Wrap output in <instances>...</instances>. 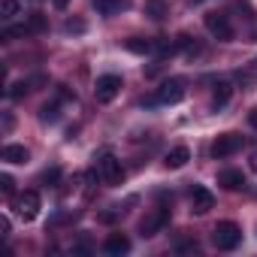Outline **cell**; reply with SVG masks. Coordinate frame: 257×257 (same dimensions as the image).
<instances>
[{
    "instance_id": "6da1fadb",
    "label": "cell",
    "mask_w": 257,
    "mask_h": 257,
    "mask_svg": "<svg viewBox=\"0 0 257 257\" xmlns=\"http://www.w3.org/2000/svg\"><path fill=\"white\" fill-rule=\"evenodd\" d=\"M212 242H215L218 251H233L242 242V227L236 221H218L215 230H212Z\"/></svg>"
},
{
    "instance_id": "277c9868",
    "label": "cell",
    "mask_w": 257,
    "mask_h": 257,
    "mask_svg": "<svg viewBox=\"0 0 257 257\" xmlns=\"http://www.w3.org/2000/svg\"><path fill=\"white\" fill-rule=\"evenodd\" d=\"M118 91H121V76H115V73H106L94 82V100L97 103H112L118 97Z\"/></svg>"
},
{
    "instance_id": "4316f807",
    "label": "cell",
    "mask_w": 257,
    "mask_h": 257,
    "mask_svg": "<svg viewBox=\"0 0 257 257\" xmlns=\"http://www.w3.org/2000/svg\"><path fill=\"white\" fill-rule=\"evenodd\" d=\"M115 218H118V212H103V215H100V221H103V224H112Z\"/></svg>"
},
{
    "instance_id": "7a4b0ae2",
    "label": "cell",
    "mask_w": 257,
    "mask_h": 257,
    "mask_svg": "<svg viewBox=\"0 0 257 257\" xmlns=\"http://www.w3.org/2000/svg\"><path fill=\"white\" fill-rule=\"evenodd\" d=\"M97 176L106 182V185H121L124 182V167H121V161L112 155V152H103L100 158H97Z\"/></svg>"
},
{
    "instance_id": "d4e9b609",
    "label": "cell",
    "mask_w": 257,
    "mask_h": 257,
    "mask_svg": "<svg viewBox=\"0 0 257 257\" xmlns=\"http://www.w3.org/2000/svg\"><path fill=\"white\" fill-rule=\"evenodd\" d=\"M28 28H31V34H37V31H46V19H43L40 13H34V16H31V22H28Z\"/></svg>"
},
{
    "instance_id": "4fadbf2b",
    "label": "cell",
    "mask_w": 257,
    "mask_h": 257,
    "mask_svg": "<svg viewBox=\"0 0 257 257\" xmlns=\"http://www.w3.org/2000/svg\"><path fill=\"white\" fill-rule=\"evenodd\" d=\"M4 161H7V164H28V161H31V152H28L25 146L10 143V146H4Z\"/></svg>"
},
{
    "instance_id": "7c38bea8",
    "label": "cell",
    "mask_w": 257,
    "mask_h": 257,
    "mask_svg": "<svg viewBox=\"0 0 257 257\" xmlns=\"http://www.w3.org/2000/svg\"><path fill=\"white\" fill-rule=\"evenodd\" d=\"M188 161H191V149H188V146H176V149H170L167 158H164L167 170H182Z\"/></svg>"
},
{
    "instance_id": "8fae6325",
    "label": "cell",
    "mask_w": 257,
    "mask_h": 257,
    "mask_svg": "<svg viewBox=\"0 0 257 257\" xmlns=\"http://www.w3.org/2000/svg\"><path fill=\"white\" fill-rule=\"evenodd\" d=\"M103 251L112 254V257H121V254L131 251V239H127L124 233H109L106 242H103Z\"/></svg>"
},
{
    "instance_id": "9c48e42d",
    "label": "cell",
    "mask_w": 257,
    "mask_h": 257,
    "mask_svg": "<svg viewBox=\"0 0 257 257\" xmlns=\"http://www.w3.org/2000/svg\"><path fill=\"white\" fill-rule=\"evenodd\" d=\"M19 215H22L25 221H34V218L40 215V194H37V191H25V194L19 197Z\"/></svg>"
},
{
    "instance_id": "52a82bcc",
    "label": "cell",
    "mask_w": 257,
    "mask_h": 257,
    "mask_svg": "<svg viewBox=\"0 0 257 257\" xmlns=\"http://www.w3.org/2000/svg\"><path fill=\"white\" fill-rule=\"evenodd\" d=\"M182 100H185V82L182 79H167L155 94V103H164V106H173Z\"/></svg>"
},
{
    "instance_id": "9a60e30c",
    "label": "cell",
    "mask_w": 257,
    "mask_h": 257,
    "mask_svg": "<svg viewBox=\"0 0 257 257\" xmlns=\"http://www.w3.org/2000/svg\"><path fill=\"white\" fill-rule=\"evenodd\" d=\"M230 97H233V85H230V82H218L215 91H212V106H215V109H224V106L230 103Z\"/></svg>"
},
{
    "instance_id": "8992f818",
    "label": "cell",
    "mask_w": 257,
    "mask_h": 257,
    "mask_svg": "<svg viewBox=\"0 0 257 257\" xmlns=\"http://www.w3.org/2000/svg\"><path fill=\"white\" fill-rule=\"evenodd\" d=\"M167 221H170V209H164V206H158V209H152L143 221H140V233L149 239V236H158L164 227H167Z\"/></svg>"
},
{
    "instance_id": "f1b7e54d",
    "label": "cell",
    "mask_w": 257,
    "mask_h": 257,
    "mask_svg": "<svg viewBox=\"0 0 257 257\" xmlns=\"http://www.w3.org/2000/svg\"><path fill=\"white\" fill-rule=\"evenodd\" d=\"M248 167H251V173H257V152H251V158H248Z\"/></svg>"
},
{
    "instance_id": "ba28073f",
    "label": "cell",
    "mask_w": 257,
    "mask_h": 257,
    "mask_svg": "<svg viewBox=\"0 0 257 257\" xmlns=\"http://www.w3.org/2000/svg\"><path fill=\"white\" fill-rule=\"evenodd\" d=\"M209 209H215V194H212L209 188L197 185V188L191 191V212H194V215H206Z\"/></svg>"
},
{
    "instance_id": "ffe728a7",
    "label": "cell",
    "mask_w": 257,
    "mask_h": 257,
    "mask_svg": "<svg viewBox=\"0 0 257 257\" xmlns=\"http://www.w3.org/2000/svg\"><path fill=\"white\" fill-rule=\"evenodd\" d=\"M173 52H179V46H176L173 40H155V55L167 58V55H173Z\"/></svg>"
},
{
    "instance_id": "f546056e",
    "label": "cell",
    "mask_w": 257,
    "mask_h": 257,
    "mask_svg": "<svg viewBox=\"0 0 257 257\" xmlns=\"http://www.w3.org/2000/svg\"><path fill=\"white\" fill-rule=\"evenodd\" d=\"M55 7H58V10H64V7H67V0H55Z\"/></svg>"
},
{
    "instance_id": "cb8c5ba5",
    "label": "cell",
    "mask_w": 257,
    "mask_h": 257,
    "mask_svg": "<svg viewBox=\"0 0 257 257\" xmlns=\"http://www.w3.org/2000/svg\"><path fill=\"white\" fill-rule=\"evenodd\" d=\"M0 191H4L7 197H13V194H16V182H13V176H10V173L0 176Z\"/></svg>"
},
{
    "instance_id": "2e32d148",
    "label": "cell",
    "mask_w": 257,
    "mask_h": 257,
    "mask_svg": "<svg viewBox=\"0 0 257 257\" xmlns=\"http://www.w3.org/2000/svg\"><path fill=\"white\" fill-rule=\"evenodd\" d=\"M124 49H127V52H134V55H152V52H155V40L131 37V40H124Z\"/></svg>"
},
{
    "instance_id": "5b68a950",
    "label": "cell",
    "mask_w": 257,
    "mask_h": 257,
    "mask_svg": "<svg viewBox=\"0 0 257 257\" xmlns=\"http://www.w3.org/2000/svg\"><path fill=\"white\" fill-rule=\"evenodd\" d=\"M242 143H245V140H242L239 134H221V137H218V140L212 143V158H215V161L233 158V155H236V152L242 149Z\"/></svg>"
},
{
    "instance_id": "7402d4cb",
    "label": "cell",
    "mask_w": 257,
    "mask_h": 257,
    "mask_svg": "<svg viewBox=\"0 0 257 257\" xmlns=\"http://www.w3.org/2000/svg\"><path fill=\"white\" fill-rule=\"evenodd\" d=\"M31 34V28L28 25H19V28H4V40L10 43V40H19V37H28Z\"/></svg>"
},
{
    "instance_id": "5bb4252c",
    "label": "cell",
    "mask_w": 257,
    "mask_h": 257,
    "mask_svg": "<svg viewBox=\"0 0 257 257\" xmlns=\"http://www.w3.org/2000/svg\"><path fill=\"white\" fill-rule=\"evenodd\" d=\"M127 7H131V0H94V10L100 16H115V13H121Z\"/></svg>"
},
{
    "instance_id": "3957f363",
    "label": "cell",
    "mask_w": 257,
    "mask_h": 257,
    "mask_svg": "<svg viewBox=\"0 0 257 257\" xmlns=\"http://www.w3.org/2000/svg\"><path fill=\"white\" fill-rule=\"evenodd\" d=\"M206 31L215 37V40H221V43H227V40H233V22H230V16H224V13H206Z\"/></svg>"
},
{
    "instance_id": "603a6c76",
    "label": "cell",
    "mask_w": 257,
    "mask_h": 257,
    "mask_svg": "<svg viewBox=\"0 0 257 257\" xmlns=\"http://www.w3.org/2000/svg\"><path fill=\"white\" fill-rule=\"evenodd\" d=\"M64 34H85V22L82 19H67L64 22Z\"/></svg>"
},
{
    "instance_id": "484cf974",
    "label": "cell",
    "mask_w": 257,
    "mask_h": 257,
    "mask_svg": "<svg viewBox=\"0 0 257 257\" xmlns=\"http://www.w3.org/2000/svg\"><path fill=\"white\" fill-rule=\"evenodd\" d=\"M58 179H61V170H58V167H52V170L43 173V182H46V185H58Z\"/></svg>"
},
{
    "instance_id": "30bf717a",
    "label": "cell",
    "mask_w": 257,
    "mask_h": 257,
    "mask_svg": "<svg viewBox=\"0 0 257 257\" xmlns=\"http://www.w3.org/2000/svg\"><path fill=\"white\" fill-rule=\"evenodd\" d=\"M218 185H221L224 191H245V188H248L242 170H221V173H218Z\"/></svg>"
},
{
    "instance_id": "ac0fdd59",
    "label": "cell",
    "mask_w": 257,
    "mask_h": 257,
    "mask_svg": "<svg viewBox=\"0 0 257 257\" xmlns=\"http://www.w3.org/2000/svg\"><path fill=\"white\" fill-rule=\"evenodd\" d=\"M19 13H22V4H19V0H0V16H4L7 22L16 19Z\"/></svg>"
},
{
    "instance_id": "44dd1931",
    "label": "cell",
    "mask_w": 257,
    "mask_h": 257,
    "mask_svg": "<svg viewBox=\"0 0 257 257\" xmlns=\"http://www.w3.org/2000/svg\"><path fill=\"white\" fill-rule=\"evenodd\" d=\"M176 46H179L182 52H197V49H200V43H197V37H191V34H182V37L176 40Z\"/></svg>"
},
{
    "instance_id": "d6986e66",
    "label": "cell",
    "mask_w": 257,
    "mask_h": 257,
    "mask_svg": "<svg viewBox=\"0 0 257 257\" xmlns=\"http://www.w3.org/2000/svg\"><path fill=\"white\" fill-rule=\"evenodd\" d=\"M40 118H43L46 124H55V121L61 118V106H58V103H46V106L40 109Z\"/></svg>"
},
{
    "instance_id": "83f0119b",
    "label": "cell",
    "mask_w": 257,
    "mask_h": 257,
    "mask_svg": "<svg viewBox=\"0 0 257 257\" xmlns=\"http://www.w3.org/2000/svg\"><path fill=\"white\" fill-rule=\"evenodd\" d=\"M248 124H251V127H254V131H257V106H254V109L248 112Z\"/></svg>"
},
{
    "instance_id": "e0dca14e",
    "label": "cell",
    "mask_w": 257,
    "mask_h": 257,
    "mask_svg": "<svg viewBox=\"0 0 257 257\" xmlns=\"http://www.w3.org/2000/svg\"><path fill=\"white\" fill-rule=\"evenodd\" d=\"M146 16H152L155 22H164L167 19V4L164 0H146Z\"/></svg>"
}]
</instances>
